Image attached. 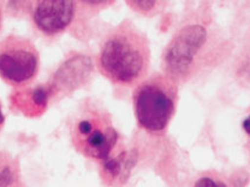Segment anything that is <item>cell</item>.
I'll return each instance as SVG.
<instances>
[{
	"label": "cell",
	"instance_id": "cell-7",
	"mask_svg": "<svg viewBox=\"0 0 250 187\" xmlns=\"http://www.w3.org/2000/svg\"><path fill=\"white\" fill-rule=\"evenodd\" d=\"M20 165L17 158L0 151V187L20 185Z\"/></svg>",
	"mask_w": 250,
	"mask_h": 187
},
{
	"label": "cell",
	"instance_id": "cell-5",
	"mask_svg": "<svg viewBox=\"0 0 250 187\" xmlns=\"http://www.w3.org/2000/svg\"><path fill=\"white\" fill-rule=\"evenodd\" d=\"M40 70V55L28 39L8 35L0 41V77L12 87L31 84Z\"/></svg>",
	"mask_w": 250,
	"mask_h": 187
},
{
	"label": "cell",
	"instance_id": "cell-13",
	"mask_svg": "<svg viewBox=\"0 0 250 187\" xmlns=\"http://www.w3.org/2000/svg\"><path fill=\"white\" fill-rule=\"evenodd\" d=\"M1 25H2V7H1V4H0V28H1Z\"/></svg>",
	"mask_w": 250,
	"mask_h": 187
},
{
	"label": "cell",
	"instance_id": "cell-1",
	"mask_svg": "<svg viewBox=\"0 0 250 187\" xmlns=\"http://www.w3.org/2000/svg\"><path fill=\"white\" fill-rule=\"evenodd\" d=\"M151 61L146 37L123 22L104 38L98 54L101 73L118 85H135L147 75Z\"/></svg>",
	"mask_w": 250,
	"mask_h": 187
},
{
	"label": "cell",
	"instance_id": "cell-10",
	"mask_svg": "<svg viewBox=\"0 0 250 187\" xmlns=\"http://www.w3.org/2000/svg\"><path fill=\"white\" fill-rule=\"evenodd\" d=\"M194 185L196 186H226L227 184L221 182V180H216V178L214 177H209V176H205V177H201L199 178L198 180H196Z\"/></svg>",
	"mask_w": 250,
	"mask_h": 187
},
{
	"label": "cell",
	"instance_id": "cell-2",
	"mask_svg": "<svg viewBox=\"0 0 250 187\" xmlns=\"http://www.w3.org/2000/svg\"><path fill=\"white\" fill-rule=\"evenodd\" d=\"M69 133L77 152L100 162L111 157L120 137L109 112L91 101L84 102L74 112Z\"/></svg>",
	"mask_w": 250,
	"mask_h": 187
},
{
	"label": "cell",
	"instance_id": "cell-11",
	"mask_svg": "<svg viewBox=\"0 0 250 187\" xmlns=\"http://www.w3.org/2000/svg\"><path fill=\"white\" fill-rule=\"evenodd\" d=\"M243 130H245L246 133L249 136V138H250V115L246 118L245 121H243Z\"/></svg>",
	"mask_w": 250,
	"mask_h": 187
},
{
	"label": "cell",
	"instance_id": "cell-12",
	"mask_svg": "<svg viewBox=\"0 0 250 187\" xmlns=\"http://www.w3.org/2000/svg\"><path fill=\"white\" fill-rule=\"evenodd\" d=\"M4 123H5V117H4V115H2L1 105H0V131H1L2 126H4Z\"/></svg>",
	"mask_w": 250,
	"mask_h": 187
},
{
	"label": "cell",
	"instance_id": "cell-9",
	"mask_svg": "<svg viewBox=\"0 0 250 187\" xmlns=\"http://www.w3.org/2000/svg\"><path fill=\"white\" fill-rule=\"evenodd\" d=\"M79 6L89 11H100L108 7L115 0H77Z\"/></svg>",
	"mask_w": 250,
	"mask_h": 187
},
{
	"label": "cell",
	"instance_id": "cell-8",
	"mask_svg": "<svg viewBox=\"0 0 250 187\" xmlns=\"http://www.w3.org/2000/svg\"><path fill=\"white\" fill-rule=\"evenodd\" d=\"M126 2L137 13L151 17L162 11L166 0H126Z\"/></svg>",
	"mask_w": 250,
	"mask_h": 187
},
{
	"label": "cell",
	"instance_id": "cell-4",
	"mask_svg": "<svg viewBox=\"0 0 250 187\" xmlns=\"http://www.w3.org/2000/svg\"><path fill=\"white\" fill-rule=\"evenodd\" d=\"M206 27L192 23L180 28L173 35L163 53V70L175 83L183 82L192 75L199 55L206 46Z\"/></svg>",
	"mask_w": 250,
	"mask_h": 187
},
{
	"label": "cell",
	"instance_id": "cell-6",
	"mask_svg": "<svg viewBox=\"0 0 250 187\" xmlns=\"http://www.w3.org/2000/svg\"><path fill=\"white\" fill-rule=\"evenodd\" d=\"M77 11V0H34L31 7V20L39 33L54 38L71 27Z\"/></svg>",
	"mask_w": 250,
	"mask_h": 187
},
{
	"label": "cell",
	"instance_id": "cell-3",
	"mask_svg": "<svg viewBox=\"0 0 250 187\" xmlns=\"http://www.w3.org/2000/svg\"><path fill=\"white\" fill-rule=\"evenodd\" d=\"M177 105V83L165 74L144 79L133 93L138 125L150 133H162L168 126Z\"/></svg>",
	"mask_w": 250,
	"mask_h": 187
}]
</instances>
